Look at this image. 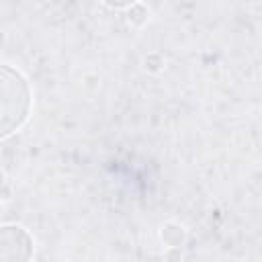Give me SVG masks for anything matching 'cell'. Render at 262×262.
Listing matches in <instances>:
<instances>
[{"instance_id":"6da1fadb","label":"cell","mask_w":262,"mask_h":262,"mask_svg":"<svg viewBox=\"0 0 262 262\" xmlns=\"http://www.w3.org/2000/svg\"><path fill=\"white\" fill-rule=\"evenodd\" d=\"M33 92L23 72L0 61V139L18 131L31 115Z\"/></svg>"},{"instance_id":"7a4b0ae2","label":"cell","mask_w":262,"mask_h":262,"mask_svg":"<svg viewBox=\"0 0 262 262\" xmlns=\"http://www.w3.org/2000/svg\"><path fill=\"white\" fill-rule=\"evenodd\" d=\"M33 252V235L23 225H0V262H31Z\"/></svg>"}]
</instances>
